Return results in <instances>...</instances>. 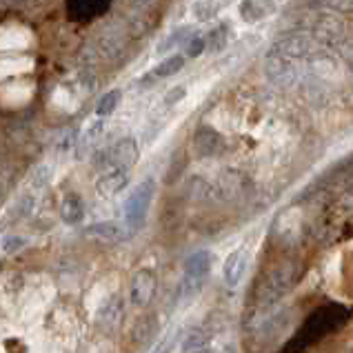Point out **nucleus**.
Returning a JSON list of instances; mask_svg holds the SVG:
<instances>
[{"label":"nucleus","instance_id":"obj_1","mask_svg":"<svg viewBox=\"0 0 353 353\" xmlns=\"http://www.w3.org/2000/svg\"><path fill=\"white\" fill-rule=\"evenodd\" d=\"M296 282H298V265L294 260H282L278 265H274L258 285L256 309L269 311L271 307H276L294 289Z\"/></svg>","mask_w":353,"mask_h":353},{"label":"nucleus","instance_id":"obj_2","mask_svg":"<svg viewBox=\"0 0 353 353\" xmlns=\"http://www.w3.org/2000/svg\"><path fill=\"white\" fill-rule=\"evenodd\" d=\"M216 256L209 249H198L194 254H189L183 265V278H180L178 294L183 298H194L200 289H203L207 276L211 274Z\"/></svg>","mask_w":353,"mask_h":353},{"label":"nucleus","instance_id":"obj_3","mask_svg":"<svg viewBox=\"0 0 353 353\" xmlns=\"http://www.w3.org/2000/svg\"><path fill=\"white\" fill-rule=\"evenodd\" d=\"M154 196H156V180L154 178L143 180V183L129 194L127 203H125V227L129 229V234H136V231L145 227V220H147Z\"/></svg>","mask_w":353,"mask_h":353},{"label":"nucleus","instance_id":"obj_4","mask_svg":"<svg viewBox=\"0 0 353 353\" xmlns=\"http://www.w3.org/2000/svg\"><path fill=\"white\" fill-rule=\"evenodd\" d=\"M158 289V278L151 269H140L134 274L129 282V302L136 309H145L156 296Z\"/></svg>","mask_w":353,"mask_h":353},{"label":"nucleus","instance_id":"obj_5","mask_svg":"<svg viewBox=\"0 0 353 353\" xmlns=\"http://www.w3.org/2000/svg\"><path fill=\"white\" fill-rule=\"evenodd\" d=\"M191 145H194L198 158H214L225 149V138L220 136L214 127L200 125L196 127L194 136H191Z\"/></svg>","mask_w":353,"mask_h":353},{"label":"nucleus","instance_id":"obj_6","mask_svg":"<svg viewBox=\"0 0 353 353\" xmlns=\"http://www.w3.org/2000/svg\"><path fill=\"white\" fill-rule=\"evenodd\" d=\"M85 236L92 238L94 242L100 245H118V242H125L131 234L125 225L112 223V220H105V223H94L85 229Z\"/></svg>","mask_w":353,"mask_h":353},{"label":"nucleus","instance_id":"obj_7","mask_svg":"<svg viewBox=\"0 0 353 353\" xmlns=\"http://www.w3.org/2000/svg\"><path fill=\"white\" fill-rule=\"evenodd\" d=\"M112 0H67V14L74 23H92L100 18Z\"/></svg>","mask_w":353,"mask_h":353},{"label":"nucleus","instance_id":"obj_8","mask_svg":"<svg viewBox=\"0 0 353 353\" xmlns=\"http://www.w3.org/2000/svg\"><path fill=\"white\" fill-rule=\"evenodd\" d=\"M129 183V171L123 169V167H107L103 171V176L98 178L96 183V191L98 196L103 198H112V196H118L120 191H123Z\"/></svg>","mask_w":353,"mask_h":353},{"label":"nucleus","instance_id":"obj_9","mask_svg":"<svg viewBox=\"0 0 353 353\" xmlns=\"http://www.w3.org/2000/svg\"><path fill=\"white\" fill-rule=\"evenodd\" d=\"M138 145L136 140L127 136V138H120L118 143L109 149V167H123V169H131L136 163H138Z\"/></svg>","mask_w":353,"mask_h":353},{"label":"nucleus","instance_id":"obj_10","mask_svg":"<svg viewBox=\"0 0 353 353\" xmlns=\"http://www.w3.org/2000/svg\"><path fill=\"white\" fill-rule=\"evenodd\" d=\"M123 311H125V300L120 294H114L109 296V300L103 305V309L98 311V318H96V325L100 331H105V334H109V331H114L120 320H123Z\"/></svg>","mask_w":353,"mask_h":353},{"label":"nucleus","instance_id":"obj_11","mask_svg":"<svg viewBox=\"0 0 353 353\" xmlns=\"http://www.w3.org/2000/svg\"><path fill=\"white\" fill-rule=\"evenodd\" d=\"M247 274V251L236 249L227 256L223 265V280L227 287H238Z\"/></svg>","mask_w":353,"mask_h":353},{"label":"nucleus","instance_id":"obj_12","mask_svg":"<svg viewBox=\"0 0 353 353\" xmlns=\"http://www.w3.org/2000/svg\"><path fill=\"white\" fill-rule=\"evenodd\" d=\"M183 67H185V56L174 54V56L165 58L163 63H160L158 67L151 69V72H147L143 78L138 80V85H140V87H151V85L156 83V80H163V78L174 76V74H178Z\"/></svg>","mask_w":353,"mask_h":353},{"label":"nucleus","instance_id":"obj_13","mask_svg":"<svg viewBox=\"0 0 353 353\" xmlns=\"http://www.w3.org/2000/svg\"><path fill=\"white\" fill-rule=\"evenodd\" d=\"M276 12L274 0H242L240 3V16L245 23H260L269 14Z\"/></svg>","mask_w":353,"mask_h":353},{"label":"nucleus","instance_id":"obj_14","mask_svg":"<svg viewBox=\"0 0 353 353\" xmlns=\"http://www.w3.org/2000/svg\"><path fill=\"white\" fill-rule=\"evenodd\" d=\"M60 216L67 225H80L85 220V203L78 194L65 196L63 205H60Z\"/></svg>","mask_w":353,"mask_h":353},{"label":"nucleus","instance_id":"obj_15","mask_svg":"<svg viewBox=\"0 0 353 353\" xmlns=\"http://www.w3.org/2000/svg\"><path fill=\"white\" fill-rule=\"evenodd\" d=\"M231 36H234L231 27L227 23H220L218 27H214L209 32V36H207V49H209V52H214V54L216 52H223V49L229 45Z\"/></svg>","mask_w":353,"mask_h":353},{"label":"nucleus","instance_id":"obj_16","mask_svg":"<svg viewBox=\"0 0 353 353\" xmlns=\"http://www.w3.org/2000/svg\"><path fill=\"white\" fill-rule=\"evenodd\" d=\"M120 103V89H112V92H107L103 98L98 100V105H96V114L100 118H107V116H112L116 112V107Z\"/></svg>","mask_w":353,"mask_h":353},{"label":"nucleus","instance_id":"obj_17","mask_svg":"<svg viewBox=\"0 0 353 353\" xmlns=\"http://www.w3.org/2000/svg\"><path fill=\"white\" fill-rule=\"evenodd\" d=\"M203 347H209V338H207L205 331H194V334H191V336L185 340V345H183V349H185L187 353H194V351L203 349Z\"/></svg>","mask_w":353,"mask_h":353},{"label":"nucleus","instance_id":"obj_18","mask_svg":"<svg viewBox=\"0 0 353 353\" xmlns=\"http://www.w3.org/2000/svg\"><path fill=\"white\" fill-rule=\"evenodd\" d=\"M189 36H191V29H189V27L178 29L176 34H171V36L167 38V43H163V45L158 47V52H167V49L176 47L178 43H185V38H189Z\"/></svg>","mask_w":353,"mask_h":353},{"label":"nucleus","instance_id":"obj_19","mask_svg":"<svg viewBox=\"0 0 353 353\" xmlns=\"http://www.w3.org/2000/svg\"><path fill=\"white\" fill-rule=\"evenodd\" d=\"M207 49V38L203 36H191L189 45H187V56L189 58H198Z\"/></svg>","mask_w":353,"mask_h":353},{"label":"nucleus","instance_id":"obj_20","mask_svg":"<svg viewBox=\"0 0 353 353\" xmlns=\"http://www.w3.org/2000/svg\"><path fill=\"white\" fill-rule=\"evenodd\" d=\"M185 96H187V87L178 85V87H174V89H169V94L165 96V105H176L178 100H183Z\"/></svg>","mask_w":353,"mask_h":353},{"label":"nucleus","instance_id":"obj_21","mask_svg":"<svg viewBox=\"0 0 353 353\" xmlns=\"http://www.w3.org/2000/svg\"><path fill=\"white\" fill-rule=\"evenodd\" d=\"M47 180H49V167L40 165L32 174V185L34 187H43V185H47Z\"/></svg>","mask_w":353,"mask_h":353},{"label":"nucleus","instance_id":"obj_22","mask_svg":"<svg viewBox=\"0 0 353 353\" xmlns=\"http://www.w3.org/2000/svg\"><path fill=\"white\" fill-rule=\"evenodd\" d=\"M103 129H105V123H103V120H98V123H94L92 127L87 129V136H85V140H89V143H92V140H96L100 134H103Z\"/></svg>","mask_w":353,"mask_h":353},{"label":"nucleus","instance_id":"obj_23","mask_svg":"<svg viewBox=\"0 0 353 353\" xmlns=\"http://www.w3.org/2000/svg\"><path fill=\"white\" fill-rule=\"evenodd\" d=\"M23 238H7L5 240V245H3V249L5 251H14V249H18V247H23Z\"/></svg>","mask_w":353,"mask_h":353},{"label":"nucleus","instance_id":"obj_24","mask_svg":"<svg viewBox=\"0 0 353 353\" xmlns=\"http://www.w3.org/2000/svg\"><path fill=\"white\" fill-rule=\"evenodd\" d=\"M171 347H174V340L171 338H165L163 342H160V345L151 351V353H171Z\"/></svg>","mask_w":353,"mask_h":353},{"label":"nucleus","instance_id":"obj_25","mask_svg":"<svg viewBox=\"0 0 353 353\" xmlns=\"http://www.w3.org/2000/svg\"><path fill=\"white\" fill-rule=\"evenodd\" d=\"M76 136H78V131L76 129H72L69 134H65V138H63V143H60V149H69L74 145V140H76Z\"/></svg>","mask_w":353,"mask_h":353},{"label":"nucleus","instance_id":"obj_26","mask_svg":"<svg viewBox=\"0 0 353 353\" xmlns=\"http://www.w3.org/2000/svg\"><path fill=\"white\" fill-rule=\"evenodd\" d=\"M20 0H0V7H9V5H16Z\"/></svg>","mask_w":353,"mask_h":353},{"label":"nucleus","instance_id":"obj_27","mask_svg":"<svg viewBox=\"0 0 353 353\" xmlns=\"http://www.w3.org/2000/svg\"><path fill=\"white\" fill-rule=\"evenodd\" d=\"M194 353H214V349H209V347H203V349H198Z\"/></svg>","mask_w":353,"mask_h":353},{"label":"nucleus","instance_id":"obj_28","mask_svg":"<svg viewBox=\"0 0 353 353\" xmlns=\"http://www.w3.org/2000/svg\"><path fill=\"white\" fill-rule=\"evenodd\" d=\"M223 353H236V351L231 349V347H225V351H223Z\"/></svg>","mask_w":353,"mask_h":353},{"label":"nucleus","instance_id":"obj_29","mask_svg":"<svg viewBox=\"0 0 353 353\" xmlns=\"http://www.w3.org/2000/svg\"><path fill=\"white\" fill-rule=\"evenodd\" d=\"M0 269H3V267H0Z\"/></svg>","mask_w":353,"mask_h":353}]
</instances>
